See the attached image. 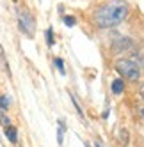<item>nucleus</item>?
I'll use <instances>...</instances> for the list:
<instances>
[{"mask_svg":"<svg viewBox=\"0 0 144 147\" xmlns=\"http://www.w3.org/2000/svg\"><path fill=\"white\" fill-rule=\"evenodd\" d=\"M130 48H133V41L128 39V37H119L118 41L112 43V50H114L116 53H119V51H126Z\"/></svg>","mask_w":144,"mask_h":147,"instance_id":"obj_4","label":"nucleus"},{"mask_svg":"<svg viewBox=\"0 0 144 147\" xmlns=\"http://www.w3.org/2000/svg\"><path fill=\"white\" fill-rule=\"evenodd\" d=\"M62 22L68 25V27H75V23H77V20L73 18V16H64L62 18Z\"/></svg>","mask_w":144,"mask_h":147,"instance_id":"obj_10","label":"nucleus"},{"mask_svg":"<svg viewBox=\"0 0 144 147\" xmlns=\"http://www.w3.org/2000/svg\"><path fill=\"white\" fill-rule=\"evenodd\" d=\"M141 113H142V115H144V108H142V110H141Z\"/></svg>","mask_w":144,"mask_h":147,"instance_id":"obj_14","label":"nucleus"},{"mask_svg":"<svg viewBox=\"0 0 144 147\" xmlns=\"http://www.w3.org/2000/svg\"><path fill=\"white\" fill-rule=\"evenodd\" d=\"M55 66L59 67V71H60V73H62V75H64V73H66V69H64V62H62V59H55Z\"/></svg>","mask_w":144,"mask_h":147,"instance_id":"obj_11","label":"nucleus"},{"mask_svg":"<svg viewBox=\"0 0 144 147\" xmlns=\"http://www.w3.org/2000/svg\"><path fill=\"white\" fill-rule=\"evenodd\" d=\"M16 16H18V25H20V30L27 36V37H34V30H36V22L32 14H30L27 9H18L16 11Z\"/></svg>","mask_w":144,"mask_h":147,"instance_id":"obj_3","label":"nucleus"},{"mask_svg":"<svg viewBox=\"0 0 144 147\" xmlns=\"http://www.w3.org/2000/svg\"><path fill=\"white\" fill-rule=\"evenodd\" d=\"M4 133H5L7 140L11 142V144H16V142H18V129H16V126H13V124L5 126V128H4Z\"/></svg>","mask_w":144,"mask_h":147,"instance_id":"obj_5","label":"nucleus"},{"mask_svg":"<svg viewBox=\"0 0 144 147\" xmlns=\"http://www.w3.org/2000/svg\"><path fill=\"white\" fill-rule=\"evenodd\" d=\"M116 71L123 78L132 80V82H137L141 78V66L135 60H132V59H119V60H116Z\"/></svg>","mask_w":144,"mask_h":147,"instance_id":"obj_2","label":"nucleus"},{"mask_svg":"<svg viewBox=\"0 0 144 147\" xmlns=\"http://www.w3.org/2000/svg\"><path fill=\"white\" fill-rule=\"evenodd\" d=\"M139 94L144 98V83H141V87H139Z\"/></svg>","mask_w":144,"mask_h":147,"instance_id":"obj_12","label":"nucleus"},{"mask_svg":"<svg viewBox=\"0 0 144 147\" xmlns=\"http://www.w3.org/2000/svg\"><path fill=\"white\" fill-rule=\"evenodd\" d=\"M13 2H18V0H13Z\"/></svg>","mask_w":144,"mask_h":147,"instance_id":"obj_15","label":"nucleus"},{"mask_svg":"<svg viewBox=\"0 0 144 147\" xmlns=\"http://www.w3.org/2000/svg\"><path fill=\"white\" fill-rule=\"evenodd\" d=\"M130 5L125 0H109L94 11V23L100 28H112L128 18Z\"/></svg>","mask_w":144,"mask_h":147,"instance_id":"obj_1","label":"nucleus"},{"mask_svg":"<svg viewBox=\"0 0 144 147\" xmlns=\"http://www.w3.org/2000/svg\"><path fill=\"white\" fill-rule=\"evenodd\" d=\"M9 105H11V98H9V96H2V94H0V110L5 112L9 108Z\"/></svg>","mask_w":144,"mask_h":147,"instance_id":"obj_8","label":"nucleus"},{"mask_svg":"<svg viewBox=\"0 0 144 147\" xmlns=\"http://www.w3.org/2000/svg\"><path fill=\"white\" fill-rule=\"evenodd\" d=\"M46 45L48 46H54L55 45V36H54V30L52 28L46 30Z\"/></svg>","mask_w":144,"mask_h":147,"instance_id":"obj_9","label":"nucleus"},{"mask_svg":"<svg viewBox=\"0 0 144 147\" xmlns=\"http://www.w3.org/2000/svg\"><path fill=\"white\" fill-rule=\"evenodd\" d=\"M64 129H66V126H64V121L62 119H59V129H57V142L59 144H62L64 140Z\"/></svg>","mask_w":144,"mask_h":147,"instance_id":"obj_7","label":"nucleus"},{"mask_svg":"<svg viewBox=\"0 0 144 147\" xmlns=\"http://www.w3.org/2000/svg\"><path fill=\"white\" fill-rule=\"evenodd\" d=\"M94 147H101V144H100V142H96V144H94Z\"/></svg>","mask_w":144,"mask_h":147,"instance_id":"obj_13","label":"nucleus"},{"mask_svg":"<svg viewBox=\"0 0 144 147\" xmlns=\"http://www.w3.org/2000/svg\"><path fill=\"white\" fill-rule=\"evenodd\" d=\"M123 90H125V82H123L121 78L112 82V92L114 94H123Z\"/></svg>","mask_w":144,"mask_h":147,"instance_id":"obj_6","label":"nucleus"}]
</instances>
